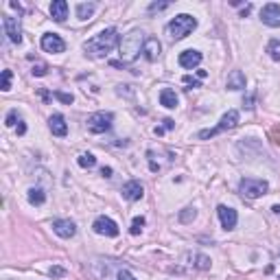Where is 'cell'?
Returning <instances> with one entry per match:
<instances>
[{
  "label": "cell",
  "mask_w": 280,
  "mask_h": 280,
  "mask_svg": "<svg viewBox=\"0 0 280 280\" xmlns=\"http://www.w3.org/2000/svg\"><path fill=\"white\" fill-rule=\"evenodd\" d=\"M64 269L62 267H50V276H62Z\"/></svg>",
  "instance_id": "obj_34"
},
{
  "label": "cell",
  "mask_w": 280,
  "mask_h": 280,
  "mask_svg": "<svg viewBox=\"0 0 280 280\" xmlns=\"http://www.w3.org/2000/svg\"><path fill=\"white\" fill-rule=\"evenodd\" d=\"M112 120H114V114H110V112H94L88 118V129L92 134H105L112 127Z\"/></svg>",
  "instance_id": "obj_6"
},
{
  "label": "cell",
  "mask_w": 280,
  "mask_h": 280,
  "mask_svg": "<svg viewBox=\"0 0 280 280\" xmlns=\"http://www.w3.org/2000/svg\"><path fill=\"white\" fill-rule=\"evenodd\" d=\"M120 193H123V197L127 199V202H138V199H142V195H144V186L140 184L138 180H132L123 186Z\"/></svg>",
  "instance_id": "obj_13"
},
{
  "label": "cell",
  "mask_w": 280,
  "mask_h": 280,
  "mask_svg": "<svg viewBox=\"0 0 280 280\" xmlns=\"http://www.w3.org/2000/svg\"><path fill=\"white\" fill-rule=\"evenodd\" d=\"M226 86H228V90H234V92L245 90V74L241 70H232L226 79Z\"/></svg>",
  "instance_id": "obj_16"
},
{
  "label": "cell",
  "mask_w": 280,
  "mask_h": 280,
  "mask_svg": "<svg viewBox=\"0 0 280 280\" xmlns=\"http://www.w3.org/2000/svg\"><path fill=\"white\" fill-rule=\"evenodd\" d=\"M236 125H239V112H236V110H228L226 114L221 116V120L217 123V127H212V129H204V132H199V138H202V140L212 138V136H217V134H221V132H228V129H234Z\"/></svg>",
  "instance_id": "obj_4"
},
{
  "label": "cell",
  "mask_w": 280,
  "mask_h": 280,
  "mask_svg": "<svg viewBox=\"0 0 280 280\" xmlns=\"http://www.w3.org/2000/svg\"><path fill=\"white\" fill-rule=\"evenodd\" d=\"M24 132H26V125L20 120V125H18V136H22V134H24Z\"/></svg>",
  "instance_id": "obj_36"
},
{
  "label": "cell",
  "mask_w": 280,
  "mask_h": 280,
  "mask_svg": "<svg viewBox=\"0 0 280 280\" xmlns=\"http://www.w3.org/2000/svg\"><path fill=\"white\" fill-rule=\"evenodd\" d=\"M118 280H136V278H134L127 269H123V272H118Z\"/></svg>",
  "instance_id": "obj_32"
},
{
  "label": "cell",
  "mask_w": 280,
  "mask_h": 280,
  "mask_svg": "<svg viewBox=\"0 0 280 280\" xmlns=\"http://www.w3.org/2000/svg\"><path fill=\"white\" fill-rule=\"evenodd\" d=\"M77 164L81 166V169H92V166L96 164V158L92 156V153H81V156L77 158Z\"/></svg>",
  "instance_id": "obj_23"
},
{
  "label": "cell",
  "mask_w": 280,
  "mask_h": 280,
  "mask_svg": "<svg viewBox=\"0 0 280 280\" xmlns=\"http://www.w3.org/2000/svg\"><path fill=\"white\" fill-rule=\"evenodd\" d=\"M160 50H162V44L158 42V37H147V40H144L142 55L149 59V62H156V59L160 57Z\"/></svg>",
  "instance_id": "obj_15"
},
{
  "label": "cell",
  "mask_w": 280,
  "mask_h": 280,
  "mask_svg": "<svg viewBox=\"0 0 280 280\" xmlns=\"http://www.w3.org/2000/svg\"><path fill=\"white\" fill-rule=\"evenodd\" d=\"M48 127L55 136H66L68 134V125H66V118L62 114H53L48 120Z\"/></svg>",
  "instance_id": "obj_17"
},
{
  "label": "cell",
  "mask_w": 280,
  "mask_h": 280,
  "mask_svg": "<svg viewBox=\"0 0 280 280\" xmlns=\"http://www.w3.org/2000/svg\"><path fill=\"white\" fill-rule=\"evenodd\" d=\"M169 9V2H151L149 4V13H158V11H164Z\"/></svg>",
  "instance_id": "obj_28"
},
{
  "label": "cell",
  "mask_w": 280,
  "mask_h": 280,
  "mask_svg": "<svg viewBox=\"0 0 280 280\" xmlns=\"http://www.w3.org/2000/svg\"><path fill=\"white\" fill-rule=\"evenodd\" d=\"M96 234H103V236H118V226H116L114 219L110 217H96L94 223H92Z\"/></svg>",
  "instance_id": "obj_8"
},
{
  "label": "cell",
  "mask_w": 280,
  "mask_h": 280,
  "mask_svg": "<svg viewBox=\"0 0 280 280\" xmlns=\"http://www.w3.org/2000/svg\"><path fill=\"white\" fill-rule=\"evenodd\" d=\"M101 175H103V177H112V169H110V166H103V169H101Z\"/></svg>",
  "instance_id": "obj_35"
},
{
  "label": "cell",
  "mask_w": 280,
  "mask_h": 280,
  "mask_svg": "<svg viewBox=\"0 0 280 280\" xmlns=\"http://www.w3.org/2000/svg\"><path fill=\"white\" fill-rule=\"evenodd\" d=\"M2 90H11V70H2Z\"/></svg>",
  "instance_id": "obj_27"
},
{
  "label": "cell",
  "mask_w": 280,
  "mask_h": 280,
  "mask_svg": "<svg viewBox=\"0 0 280 280\" xmlns=\"http://www.w3.org/2000/svg\"><path fill=\"white\" fill-rule=\"evenodd\" d=\"M160 103L164 105V107H169V110L177 107V94H175V90H171V88H164V90L160 92Z\"/></svg>",
  "instance_id": "obj_19"
},
{
  "label": "cell",
  "mask_w": 280,
  "mask_h": 280,
  "mask_svg": "<svg viewBox=\"0 0 280 280\" xmlns=\"http://www.w3.org/2000/svg\"><path fill=\"white\" fill-rule=\"evenodd\" d=\"M40 44L46 53H64V50H66V42H64L57 33H44Z\"/></svg>",
  "instance_id": "obj_10"
},
{
  "label": "cell",
  "mask_w": 280,
  "mask_h": 280,
  "mask_svg": "<svg viewBox=\"0 0 280 280\" xmlns=\"http://www.w3.org/2000/svg\"><path fill=\"white\" fill-rule=\"evenodd\" d=\"M144 40H147V37H144V33L142 31H138V29L129 31L127 35H123V40H120V44H118V53H120L123 64H132L134 59L142 53Z\"/></svg>",
  "instance_id": "obj_2"
},
{
  "label": "cell",
  "mask_w": 280,
  "mask_h": 280,
  "mask_svg": "<svg viewBox=\"0 0 280 280\" xmlns=\"http://www.w3.org/2000/svg\"><path fill=\"white\" fill-rule=\"evenodd\" d=\"M55 96H57L62 103H72V101H74V96L72 94H66V92H55Z\"/></svg>",
  "instance_id": "obj_29"
},
{
  "label": "cell",
  "mask_w": 280,
  "mask_h": 280,
  "mask_svg": "<svg viewBox=\"0 0 280 280\" xmlns=\"http://www.w3.org/2000/svg\"><path fill=\"white\" fill-rule=\"evenodd\" d=\"M199 64H202V53L199 50H184V53H180V66L182 68H188V70H193V68H197Z\"/></svg>",
  "instance_id": "obj_14"
},
{
  "label": "cell",
  "mask_w": 280,
  "mask_h": 280,
  "mask_svg": "<svg viewBox=\"0 0 280 280\" xmlns=\"http://www.w3.org/2000/svg\"><path fill=\"white\" fill-rule=\"evenodd\" d=\"M195 29H197V20H195L193 16H188V13H180V16H175L173 20L166 24V35H169L171 40H184V37L190 35Z\"/></svg>",
  "instance_id": "obj_3"
},
{
  "label": "cell",
  "mask_w": 280,
  "mask_h": 280,
  "mask_svg": "<svg viewBox=\"0 0 280 280\" xmlns=\"http://www.w3.org/2000/svg\"><path fill=\"white\" fill-rule=\"evenodd\" d=\"M50 16H53V20L57 22H64L68 18V2L66 0H55L53 4H50Z\"/></svg>",
  "instance_id": "obj_18"
},
{
  "label": "cell",
  "mask_w": 280,
  "mask_h": 280,
  "mask_svg": "<svg viewBox=\"0 0 280 280\" xmlns=\"http://www.w3.org/2000/svg\"><path fill=\"white\" fill-rule=\"evenodd\" d=\"M142 226H144V217H136L132 221V234H140V232H142Z\"/></svg>",
  "instance_id": "obj_26"
},
{
  "label": "cell",
  "mask_w": 280,
  "mask_h": 280,
  "mask_svg": "<svg viewBox=\"0 0 280 280\" xmlns=\"http://www.w3.org/2000/svg\"><path fill=\"white\" fill-rule=\"evenodd\" d=\"M219 212V221H221V228L223 230H234L236 228V221H239V214H236L234 208H228V206H219L217 208Z\"/></svg>",
  "instance_id": "obj_11"
},
{
  "label": "cell",
  "mask_w": 280,
  "mask_h": 280,
  "mask_svg": "<svg viewBox=\"0 0 280 280\" xmlns=\"http://www.w3.org/2000/svg\"><path fill=\"white\" fill-rule=\"evenodd\" d=\"M16 120H18V112L13 110V112H9V114H7V120H4V125H7V127H13V125H16Z\"/></svg>",
  "instance_id": "obj_30"
},
{
  "label": "cell",
  "mask_w": 280,
  "mask_h": 280,
  "mask_svg": "<svg viewBox=\"0 0 280 280\" xmlns=\"http://www.w3.org/2000/svg\"><path fill=\"white\" fill-rule=\"evenodd\" d=\"M267 190H269L267 182L254 180V177H245V180H241V184H239V193L247 199H258V197H263Z\"/></svg>",
  "instance_id": "obj_5"
},
{
  "label": "cell",
  "mask_w": 280,
  "mask_h": 280,
  "mask_svg": "<svg viewBox=\"0 0 280 280\" xmlns=\"http://www.w3.org/2000/svg\"><path fill=\"white\" fill-rule=\"evenodd\" d=\"M2 29H4V35L9 37V42H13V44H20L22 42V29H20V20H18V18L4 16Z\"/></svg>",
  "instance_id": "obj_7"
},
{
  "label": "cell",
  "mask_w": 280,
  "mask_h": 280,
  "mask_svg": "<svg viewBox=\"0 0 280 280\" xmlns=\"http://www.w3.org/2000/svg\"><path fill=\"white\" fill-rule=\"evenodd\" d=\"M33 74H37V77H42V74H46V66L44 64H37V66H33V70H31Z\"/></svg>",
  "instance_id": "obj_31"
},
{
  "label": "cell",
  "mask_w": 280,
  "mask_h": 280,
  "mask_svg": "<svg viewBox=\"0 0 280 280\" xmlns=\"http://www.w3.org/2000/svg\"><path fill=\"white\" fill-rule=\"evenodd\" d=\"M164 127H166V129H171V127H173V120L166 118V120H164Z\"/></svg>",
  "instance_id": "obj_37"
},
{
  "label": "cell",
  "mask_w": 280,
  "mask_h": 280,
  "mask_svg": "<svg viewBox=\"0 0 280 280\" xmlns=\"http://www.w3.org/2000/svg\"><path fill=\"white\" fill-rule=\"evenodd\" d=\"M29 204H33V206H42V204L46 202V195L42 188H29Z\"/></svg>",
  "instance_id": "obj_21"
},
{
  "label": "cell",
  "mask_w": 280,
  "mask_h": 280,
  "mask_svg": "<svg viewBox=\"0 0 280 280\" xmlns=\"http://www.w3.org/2000/svg\"><path fill=\"white\" fill-rule=\"evenodd\" d=\"M260 20L267 26H272V29H280V4L276 2L265 4L263 11H260Z\"/></svg>",
  "instance_id": "obj_9"
},
{
  "label": "cell",
  "mask_w": 280,
  "mask_h": 280,
  "mask_svg": "<svg viewBox=\"0 0 280 280\" xmlns=\"http://www.w3.org/2000/svg\"><path fill=\"white\" fill-rule=\"evenodd\" d=\"M94 4L92 2H81V4H77V16L81 18V20H88V18L94 13Z\"/></svg>",
  "instance_id": "obj_22"
},
{
  "label": "cell",
  "mask_w": 280,
  "mask_h": 280,
  "mask_svg": "<svg viewBox=\"0 0 280 280\" xmlns=\"http://www.w3.org/2000/svg\"><path fill=\"white\" fill-rule=\"evenodd\" d=\"M53 232L62 239H72L77 234V226L70 219H57V221H53Z\"/></svg>",
  "instance_id": "obj_12"
},
{
  "label": "cell",
  "mask_w": 280,
  "mask_h": 280,
  "mask_svg": "<svg viewBox=\"0 0 280 280\" xmlns=\"http://www.w3.org/2000/svg\"><path fill=\"white\" fill-rule=\"evenodd\" d=\"M116 44H120L118 42V31L116 29H105V31H101L99 35L92 37L90 42H86V44H83V50H86L88 55H92V57H105Z\"/></svg>",
  "instance_id": "obj_1"
},
{
  "label": "cell",
  "mask_w": 280,
  "mask_h": 280,
  "mask_svg": "<svg viewBox=\"0 0 280 280\" xmlns=\"http://www.w3.org/2000/svg\"><path fill=\"white\" fill-rule=\"evenodd\" d=\"M186 258L190 260V265H193V267H197V269H210V258H208V256H204V254H188Z\"/></svg>",
  "instance_id": "obj_20"
},
{
  "label": "cell",
  "mask_w": 280,
  "mask_h": 280,
  "mask_svg": "<svg viewBox=\"0 0 280 280\" xmlns=\"http://www.w3.org/2000/svg\"><path fill=\"white\" fill-rule=\"evenodd\" d=\"M267 53L274 62H280V40H272L267 44Z\"/></svg>",
  "instance_id": "obj_24"
},
{
  "label": "cell",
  "mask_w": 280,
  "mask_h": 280,
  "mask_svg": "<svg viewBox=\"0 0 280 280\" xmlns=\"http://www.w3.org/2000/svg\"><path fill=\"white\" fill-rule=\"evenodd\" d=\"M195 217H197V210H195V208H184V210L180 212V221H182V223L193 221Z\"/></svg>",
  "instance_id": "obj_25"
},
{
  "label": "cell",
  "mask_w": 280,
  "mask_h": 280,
  "mask_svg": "<svg viewBox=\"0 0 280 280\" xmlns=\"http://www.w3.org/2000/svg\"><path fill=\"white\" fill-rule=\"evenodd\" d=\"M184 83H186V86H195V88L199 86V81H195L193 77H184Z\"/></svg>",
  "instance_id": "obj_33"
}]
</instances>
